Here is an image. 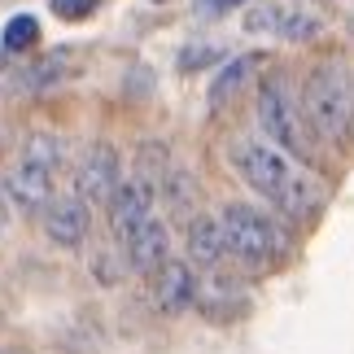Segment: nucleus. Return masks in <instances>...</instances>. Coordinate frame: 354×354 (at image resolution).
<instances>
[{
    "instance_id": "obj_9",
    "label": "nucleus",
    "mask_w": 354,
    "mask_h": 354,
    "mask_svg": "<svg viewBox=\"0 0 354 354\" xmlns=\"http://www.w3.org/2000/svg\"><path fill=\"white\" fill-rule=\"evenodd\" d=\"M88 227H92V219H88V206L79 197H53L48 201L44 232H48L53 245H79L88 236Z\"/></svg>"
},
{
    "instance_id": "obj_4",
    "label": "nucleus",
    "mask_w": 354,
    "mask_h": 354,
    "mask_svg": "<svg viewBox=\"0 0 354 354\" xmlns=\"http://www.w3.org/2000/svg\"><path fill=\"white\" fill-rule=\"evenodd\" d=\"M118 149L114 145H92L84 158H79V167H75V197L92 201V206H110L114 193H118Z\"/></svg>"
},
{
    "instance_id": "obj_10",
    "label": "nucleus",
    "mask_w": 354,
    "mask_h": 354,
    "mask_svg": "<svg viewBox=\"0 0 354 354\" xmlns=\"http://www.w3.org/2000/svg\"><path fill=\"white\" fill-rule=\"evenodd\" d=\"M193 297H197L193 267H188V263H175V258H171V263L158 271V284H153V302H158V310L175 315V310L193 306Z\"/></svg>"
},
{
    "instance_id": "obj_14",
    "label": "nucleus",
    "mask_w": 354,
    "mask_h": 354,
    "mask_svg": "<svg viewBox=\"0 0 354 354\" xmlns=\"http://www.w3.org/2000/svg\"><path fill=\"white\" fill-rule=\"evenodd\" d=\"M22 162H31V167L39 171H62V162H66V140H57V136H48V131H35V136H26L22 140Z\"/></svg>"
},
{
    "instance_id": "obj_1",
    "label": "nucleus",
    "mask_w": 354,
    "mask_h": 354,
    "mask_svg": "<svg viewBox=\"0 0 354 354\" xmlns=\"http://www.w3.org/2000/svg\"><path fill=\"white\" fill-rule=\"evenodd\" d=\"M302 110L310 118L319 140L346 145L350 122H354V88H350V66L342 57H324L302 79Z\"/></svg>"
},
{
    "instance_id": "obj_15",
    "label": "nucleus",
    "mask_w": 354,
    "mask_h": 354,
    "mask_svg": "<svg viewBox=\"0 0 354 354\" xmlns=\"http://www.w3.org/2000/svg\"><path fill=\"white\" fill-rule=\"evenodd\" d=\"M39 44V22L31 18V13H18V18H9L5 35H0V48L5 53H26Z\"/></svg>"
},
{
    "instance_id": "obj_5",
    "label": "nucleus",
    "mask_w": 354,
    "mask_h": 354,
    "mask_svg": "<svg viewBox=\"0 0 354 354\" xmlns=\"http://www.w3.org/2000/svg\"><path fill=\"white\" fill-rule=\"evenodd\" d=\"M236 167H241L245 180H250V188L267 193L271 201H280L284 188H289V180H293V171H289V162H284V153H280V149H271V145H241Z\"/></svg>"
},
{
    "instance_id": "obj_13",
    "label": "nucleus",
    "mask_w": 354,
    "mask_h": 354,
    "mask_svg": "<svg viewBox=\"0 0 354 354\" xmlns=\"http://www.w3.org/2000/svg\"><path fill=\"white\" fill-rule=\"evenodd\" d=\"M66 53L71 48H57L53 53V57H44L39 66H26V71L13 79V88L18 92H39V88H57L62 79H66V71H71V66H66Z\"/></svg>"
},
{
    "instance_id": "obj_12",
    "label": "nucleus",
    "mask_w": 354,
    "mask_h": 354,
    "mask_svg": "<svg viewBox=\"0 0 354 354\" xmlns=\"http://www.w3.org/2000/svg\"><path fill=\"white\" fill-rule=\"evenodd\" d=\"M254 75H258V57H232L219 75H214V84H210V110H223V105H232L241 92L250 88Z\"/></svg>"
},
{
    "instance_id": "obj_3",
    "label": "nucleus",
    "mask_w": 354,
    "mask_h": 354,
    "mask_svg": "<svg viewBox=\"0 0 354 354\" xmlns=\"http://www.w3.org/2000/svg\"><path fill=\"white\" fill-rule=\"evenodd\" d=\"M297 101L293 88L280 71H271L263 84H258V127L271 145L289 149V153H302V127H297Z\"/></svg>"
},
{
    "instance_id": "obj_20",
    "label": "nucleus",
    "mask_w": 354,
    "mask_h": 354,
    "mask_svg": "<svg viewBox=\"0 0 354 354\" xmlns=\"http://www.w3.org/2000/svg\"><path fill=\"white\" fill-rule=\"evenodd\" d=\"M236 5H245V0H197V13L201 18H223V13H232Z\"/></svg>"
},
{
    "instance_id": "obj_18",
    "label": "nucleus",
    "mask_w": 354,
    "mask_h": 354,
    "mask_svg": "<svg viewBox=\"0 0 354 354\" xmlns=\"http://www.w3.org/2000/svg\"><path fill=\"white\" fill-rule=\"evenodd\" d=\"M48 5H53V13H57V18H88V13L92 9H97L101 5V0H48Z\"/></svg>"
},
{
    "instance_id": "obj_22",
    "label": "nucleus",
    "mask_w": 354,
    "mask_h": 354,
    "mask_svg": "<svg viewBox=\"0 0 354 354\" xmlns=\"http://www.w3.org/2000/svg\"><path fill=\"white\" fill-rule=\"evenodd\" d=\"M0 71H5V48H0Z\"/></svg>"
},
{
    "instance_id": "obj_21",
    "label": "nucleus",
    "mask_w": 354,
    "mask_h": 354,
    "mask_svg": "<svg viewBox=\"0 0 354 354\" xmlns=\"http://www.w3.org/2000/svg\"><path fill=\"white\" fill-rule=\"evenodd\" d=\"M5 219H9V210H5V188H0V232H5Z\"/></svg>"
},
{
    "instance_id": "obj_2",
    "label": "nucleus",
    "mask_w": 354,
    "mask_h": 354,
    "mask_svg": "<svg viewBox=\"0 0 354 354\" xmlns=\"http://www.w3.org/2000/svg\"><path fill=\"white\" fill-rule=\"evenodd\" d=\"M219 227H223L227 254H236L241 263H250V267H267L271 258H276V250H280L276 227L267 223V214H258L254 206H241V201L223 206Z\"/></svg>"
},
{
    "instance_id": "obj_17",
    "label": "nucleus",
    "mask_w": 354,
    "mask_h": 354,
    "mask_svg": "<svg viewBox=\"0 0 354 354\" xmlns=\"http://www.w3.org/2000/svg\"><path fill=\"white\" fill-rule=\"evenodd\" d=\"M315 31H319V22L310 18V13H289V18H284V26H280L284 39H310Z\"/></svg>"
},
{
    "instance_id": "obj_19",
    "label": "nucleus",
    "mask_w": 354,
    "mask_h": 354,
    "mask_svg": "<svg viewBox=\"0 0 354 354\" xmlns=\"http://www.w3.org/2000/svg\"><path fill=\"white\" fill-rule=\"evenodd\" d=\"M245 26H250V31H263V26H267V31H280L284 18H280V9H276V5H258V9L250 13V22H245Z\"/></svg>"
},
{
    "instance_id": "obj_8",
    "label": "nucleus",
    "mask_w": 354,
    "mask_h": 354,
    "mask_svg": "<svg viewBox=\"0 0 354 354\" xmlns=\"http://www.w3.org/2000/svg\"><path fill=\"white\" fill-rule=\"evenodd\" d=\"M127 263H131V271H140V276L162 271V267L171 263V227L162 223L158 214L127 241Z\"/></svg>"
},
{
    "instance_id": "obj_16",
    "label": "nucleus",
    "mask_w": 354,
    "mask_h": 354,
    "mask_svg": "<svg viewBox=\"0 0 354 354\" xmlns=\"http://www.w3.org/2000/svg\"><path fill=\"white\" fill-rule=\"evenodd\" d=\"M219 57H223V48H214V44H188L180 53V71H197V66H210Z\"/></svg>"
},
{
    "instance_id": "obj_7",
    "label": "nucleus",
    "mask_w": 354,
    "mask_h": 354,
    "mask_svg": "<svg viewBox=\"0 0 354 354\" xmlns=\"http://www.w3.org/2000/svg\"><path fill=\"white\" fill-rule=\"evenodd\" d=\"M5 197H9L22 214L48 210V201H53V175L18 158V162L5 171Z\"/></svg>"
},
{
    "instance_id": "obj_6",
    "label": "nucleus",
    "mask_w": 354,
    "mask_h": 354,
    "mask_svg": "<svg viewBox=\"0 0 354 354\" xmlns=\"http://www.w3.org/2000/svg\"><path fill=\"white\" fill-rule=\"evenodd\" d=\"M105 210H110V232L127 245L149 219H153V188H145L140 180H127Z\"/></svg>"
},
{
    "instance_id": "obj_11",
    "label": "nucleus",
    "mask_w": 354,
    "mask_h": 354,
    "mask_svg": "<svg viewBox=\"0 0 354 354\" xmlns=\"http://www.w3.org/2000/svg\"><path fill=\"white\" fill-rule=\"evenodd\" d=\"M223 254H227V241H223L219 219H206V214H197V219L188 223V258H193L201 271H214Z\"/></svg>"
}]
</instances>
